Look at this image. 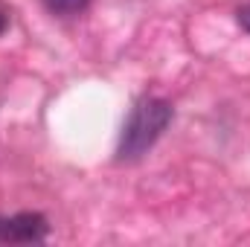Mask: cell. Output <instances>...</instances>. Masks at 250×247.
<instances>
[{"label": "cell", "mask_w": 250, "mask_h": 247, "mask_svg": "<svg viewBox=\"0 0 250 247\" xmlns=\"http://www.w3.org/2000/svg\"><path fill=\"white\" fill-rule=\"evenodd\" d=\"M44 6L53 15H79L90 6V0H44Z\"/></svg>", "instance_id": "3"}, {"label": "cell", "mask_w": 250, "mask_h": 247, "mask_svg": "<svg viewBox=\"0 0 250 247\" xmlns=\"http://www.w3.org/2000/svg\"><path fill=\"white\" fill-rule=\"evenodd\" d=\"M172 123V105L160 96H146L131 108V117L123 125V137H120V160H137L143 157L166 131V125Z\"/></svg>", "instance_id": "1"}, {"label": "cell", "mask_w": 250, "mask_h": 247, "mask_svg": "<svg viewBox=\"0 0 250 247\" xmlns=\"http://www.w3.org/2000/svg\"><path fill=\"white\" fill-rule=\"evenodd\" d=\"M50 224L41 212L0 215V245H32V242H44Z\"/></svg>", "instance_id": "2"}, {"label": "cell", "mask_w": 250, "mask_h": 247, "mask_svg": "<svg viewBox=\"0 0 250 247\" xmlns=\"http://www.w3.org/2000/svg\"><path fill=\"white\" fill-rule=\"evenodd\" d=\"M239 23H242V26H245V29L250 32V3L239 9Z\"/></svg>", "instance_id": "4"}]
</instances>
